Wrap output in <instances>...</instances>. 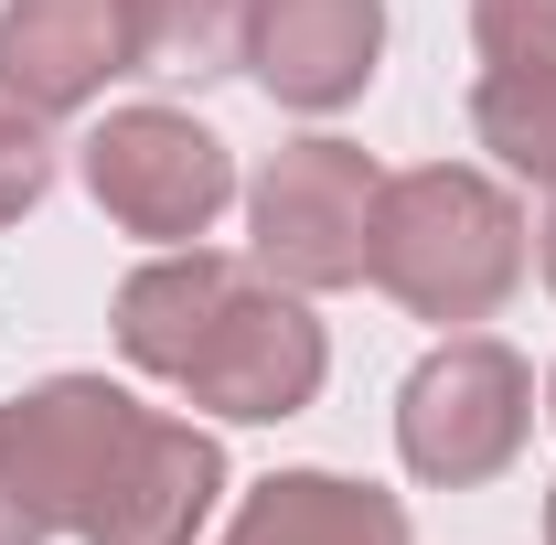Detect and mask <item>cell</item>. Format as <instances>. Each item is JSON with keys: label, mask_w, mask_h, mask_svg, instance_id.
I'll return each mask as SVG.
<instances>
[{"label": "cell", "mask_w": 556, "mask_h": 545, "mask_svg": "<svg viewBox=\"0 0 556 545\" xmlns=\"http://www.w3.org/2000/svg\"><path fill=\"white\" fill-rule=\"evenodd\" d=\"M525 428H535V364L492 332H450L407 375V396H396V449L439 492L503 481L514 449H525Z\"/></svg>", "instance_id": "obj_2"}, {"label": "cell", "mask_w": 556, "mask_h": 545, "mask_svg": "<svg viewBox=\"0 0 556 545\" xmlns=\"http://www.w3.org/2000/svg\"><path fill=\"white\" fill-rule=\"evenodd\" d=\"M471 129H482V150L503 172H525V182L556 193V65H482Z\"/></svg>", "instance_id": "obj_13"}, {"label": "cell", "mask_w": 556, "mask_h": 545, "mask_svg": "<svg viewBox=\"0 0 556 545\" xmlns=\"http://www.w3.org/2000/svg\"><path fill=\"white\" fill-rule=\"evenodd\" d=\"M225 545H407V503L343 471H268Z\"/></svg>", "instance_id": "obj_11"}, {"label": "cell", "mask_w": 556, "mask_h": 545, "mask_svg": "<svg viewBox=\"0 0 556 545\" xmlns=\"http://www.w3.org/2000/svg\"><path fill=\"white\" fill-rule=\"evenodd\" d=\"M247 0H129V75H236Z\"/></svg>", "instance_id": "obj_12"}, {"label": "cell", "mask_w": 556, "mask_h": 545, "mask_svg": "<svg viewBox=\"0 0 556 545\" xmlns=\"http://www.w3.org/2000/svg\"><path fill=\"white\" fill-rule=\"evenodd\" d=\"M214 492H225L214 428H193V417H139L129 460L108 471L97 514L75 524V545H193L204 514H214Z\"/></svg>", "instance_id": "obj_8"}, {"label": "cell", "mask_w": 556, "mask_h": 545, "mask_svg": "<svg viewBox=\"0 0 556 545\" xmlns=\"http://www.w3.org/2000/svg\"><path fill=\"white\" fill-rule=\"evenodd\" d=\"M43 535H54V514L33 503V481L11 460V417H0V545H43Z\"/></svg>", "instance_id": "obj_15"}, {"label": "cell", "mask_w": 556, "mask_h": 545, "mask_svg": "<svg viewBox=\"0 0 556 545\" xmlns=\"http://www.w3.org/2000/svg\"><path fill=\"white\" fill-rule=\"evenodd\" d=\"M546 417H556V385H546Z\"/></svg>", "instance_id": "obj_18"}, {"label": "cell", "mask_w": 556, "mask_h": 545, "mask_svg": "<svg viewBox=\"0 0 556 545\" xmlns=\"http://www.w3.org/2000/svg\"><path fill=\"white\" fill-rule=\"evenodd\" d=\"M546 545H556V481H546Z\"/></svg>", "instance_id": "obj_17"}, {"label": "cell", "mask_w": 556, "mask_h": 545, "mask_svg": "<svg viewBox=\"0 0 556 545\" xmlns=\"http://www.w3.org/2000/svg\"><path fill=\"white\" fill-rule=\"evenodd\" d=\"M75 172H86L97 214L118 236H150V246H193L214 214L236 204V150L204 118H182V107H118V118H97L86 150H75Z\"/></svg>", "instance_id": "obj_3"}, {"label": "cell", "mask_w": 556, "mask_h": 545, "mask_svg": "<svg viewBox=\"0 0 556 545\" xmlns=\"http://www.w3.org/2000/svg\"><path fill=\"white\" fill-rule=\"evenodd\" d=\"M11 460H22V481H33V503L54 514V535H75L86 514H97V492H108V471L129 460L139 439V396L129 385H108V375H54V385H33V396H11Z\"/></svg>", "instance_id": "obj_6"}, {"label": "cell", "mask_w": 556, "mask_h": 545, "mask_svg": "<svg viewBox=\"0 0 556 545\" xmlns=\"http://www.w3.org/2000/svg\"><path fill=\"white\" fill-rule=\"evenodd\" d=\"M546 289H556V214H546Z\"/></svg>", "instance_id": "obj_16"}, {"label": "cell", "mask_w": 556, "mask_h": 545, "mask_svg": "<svg viewBox=\"0 0 556 545\" xmlns=\"http://www.w3.org/2000/svg\"><path fill=\"white\" fill-rule=\"evenodd\" d=\"M364 278L417 310V321H492L525 278V214L503 182L460 172V161H428V172H396L375 193V246H364Z\"/></svg>", "instance_id": "obj_1"}, {"label": "cell", "mask_w": 556, "mask_h": 545, "mask_svg": "<svg viewBox=\"0 0 556 545\" xmlns=\"http://www.w3.org/2000/svg\"><path fill=\"white\" fill-rule=\"evenodd\" d=\"M129 75V0H11L0 11V97L33 118H75Z\"/></svg>", "instance_id": "obj_9"}, {"label": "cell", "mask_w": 556, "mask_h": 545, "mask_svg": "<svg viewBox=\"0 0 556 545\" xmlns=\"http://www.w3.org/2000/svg\"><path fill=\"white\" fill-rule=\"evenodd\" d=\"M386 54V0H247V75L278 107L332 118L375 86Z\"/></svg>", "instance_id": "obj_7"}, {"label": "cell", "mask_w": 556, "mask_h": 545, "mask_svg": "<svg viewBox=\"0 0 556 545\" xmlns=\"http://www.w3.org/2000/svg\"><path fill=\"white\" fill-rule=\"evenodd\" d=\"M375 193L386 172L353 150V139H289L268 150V172L247 182V236H257V268L278 289H353L364 246H375Z\"/></svg>", "instance_id": "obj_4"}, {"label": "cell", "mask_w": 556, "mask_h": 545, "mask_svg": "<svg viewBox=\"0 0 556 545\" xmlns=\"http://www.w3.org/2000/svg\"><path fill=\"white\" fill-rule=\"evenodd\" d=\"M321 375H332V342L311 321V300L300 289H278L268 268H247V289L214 310V332L193 342V364L172 375L193 407L236 417V428H278V417H300L321 396Z\"/></svg>", "instance_id": "obj_5"}, {"label": "cell", "mask_w": 556, "mask_h": 545, "mask_svg": "<svg viewBox=\"0 0 556 545\" xmlns=\"http://www.w3.org/2000/svg\"><path fill=\"white\" fill-rule=\"evenodd\" d=\"M236 289H247V257H214V246H161L150 268L118 278V353H129L139 375H161V385H172Z\"/></svg>", "instance_id": "obj_10"}, {"label": "cell", "mask_w": 556, "mask_h": 545, "mask_svg": "<svg viewBox=\"0 0 556 545\" xmlns=\"http://www.w3.org/2000/svg\"><path fill=\"white\" fill-rule=\"evenodd\" d=\"M43 193H54V139H43L33 107H11V97H0V225H22Z\"/></svg>", "instance_id": "obj_14"}]
</instances>
